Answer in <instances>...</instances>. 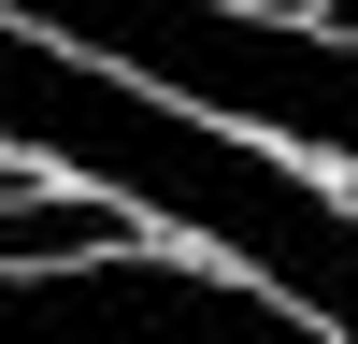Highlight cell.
I'll return each instance as SVG.
<instances>
[{
	"label": "cell",
	"mask_w": 358,
	"mask_h": 344,
	"mask_svg": "<svg viewBox=\"0 0 358 344\" xmlns=\"http://www.w3.org/2000/svg\"><path fill=\"white\" fill-rule=\"evenodd\" d=\"M143 215L115 187H15L0 201V273H86V258H129Z\"/></svg>",
	"instance_id": "7a4b0ae2"
},
{
	"label": "cell",
	"mask_w": 358,
	"mask_h": 344,
	"mask_svg": "<svg viewBox=\"0 0 358 344\" xmlns=\"http://www.w3.org/2000/svg\"><path fill=\"white\" fill-rule=\"evenodd\" d=\"M315 29H330V43H358V0H315Z\"/></svg>",
	"instance_id": "3957f363"
},
{
	"label": "cell",
	"mask_w": 358,
	"mask_h": 344,
	"mask_svg": "<svg viewBox=\"0 0 358 344\" xmlns=\"http://www.w3.org/2000/svg\"><path fill=\"white\" fill-rule=\"evenodd\" d=\"M0 344H330L229 258H86V273H0Z\"/></svg>",
	"instance_id": "6da1fadb"
}]
</instances>
